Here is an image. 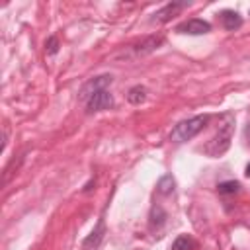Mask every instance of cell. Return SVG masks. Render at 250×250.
Returning a JSON list of instances; mask_svg holds the SVG:
<instances>
[{
    "mask_svg": "<svg viewBox=\"0 0 250 250\" xmlns=\"http://www.w3.org/2000/svg\"><path fill=\"white\" fill-rule=\"evenodd\" d=\"M232 131H234V115L232 113H223L217 133L213 135V139L203 148L205 154H209V156H221V154H225L229 150V146H230Z\"/></svg>",
    "mask_w": 250,
    "mask_h": 250,
    "instance_id": "1",
    "label": "cell"
},
{
    "mask_svg": "<svg viewBox=\"0 0 250 250\" xmlns=\"http://www.w3.org/2000/svg\"><path fill=\"white\" fill-rule=\"evenodd\" d=\"M209 121V115H195V117H189V119H184L180 121L172 133H170V139L174 143H186V141H191Z\"/></svg>",
    "mask_w": 250,
    "mask_h": 250,
    "instance_id": "2",
    "label": "cell"
},
{
    "mask_svg": "<svg viewBox=\"0 0 250 250\" xmlns=\"http://www.w3.org/2000/svg\"><path fill=\"white\" fill-rule=\"evenodd\" d=\"M111 74H102V76H96V78H92V80H88L84 86H82V90H80V100H84V102H88L96 92H100V90H105L109 84H111Z\"/></svg>",
    "mask_w": 250,
    "mask_h": 250,
    "instance_id": "3",
    "label": "cell"
},
{
    "mask_svg": "<svg viewBox=\"0 0 250 250\" xmlns=\"http://www.w3.org/2000/svg\"><path fill=\"white\" fill-rule=\"evenodd\" d=\"M113 107V96L107 92V90H100L96 92L88 102H86V109L90 113L94 111H105V109H111Z\"/></svg>",
    "mask_w": 250,
    "mask_h": 250,
    "instance_id": "4",
    "label": "cell"
},
{
    "mask_svg": "<svg viewBox=\"0 0 250 250\" xmlns=\"http://www.w3.org/2000/svg\"><path fill=\"white\" fill-rule=\"evenodd\" d=\"M176 31L178 33H188V35H203V33H209L211 31V23L205 21V20L193 18V20H188V21L178 23L176 25Z\"/></svg>",
    "mask_w": 250,
    "mask_h": 250,
    "instance_id": "5",
    "label": "cell"
},
{
    "mask_svg": "<svg viewBox=\"0 0 250 250\" xmlns=\"http://www.w3.org/2000/svg\"><path fill=\"white\" fill-rule=\"evenodd\" d=\"M104 232H105V227H104V221L100 219V221H98V225H96V229H94V230L90 232V236L82 242L84 250H96V248L100 246L102 238H104Z\"/></svg>",
    "mask_w": 250,
    "mask_h": 250,
    "instance_id": "6",
    "label": "cell"
},
{
    "mask_svg": "<svg viewBox=\"0 0 250 250\" xmlns=\"http://www.w3.org/2000/svg\"><path fill=\"white\" fill-rule=\"evenodd\" d=\"M184 6H186L184 2H170V4H166L162 10H158V12L152 16V21H168V20H170L174 14H178Z\"/></svg>",
    "mask_w": 250,
    "mask_h": 250,
    "instance_id": "7",
    "label": "cell"
},
{
    "mask_svg": "<svg viewBox=\"0 0 250 250\" xmlns=\"http://www.w3.org/2000/svg\"><path fill=\"white\" fill-rule=\"evenodd\" d=\"M160 45H162V35H150V37L143 39V41L135 47V51H137V55H146V53L158 49Z\"/></svg>",
    "mask_w": 250,
    "mask_h": 250,
    "instance_id": "8",
    "label": "cell"
},
{
    "mask_svg": "<svg viewBox=\"0 0 250 250\" xmlns=\"http://www.w3.org/2000/svg\"><path fill=\"white\" fill-rule=\"evenodd\" d=\"M221 21H223L225 29H229V31H234V29H238L242 25V18L236 12H232V10L221 12Z\"/></svg>",
    "mask_w": 250,
    "mask_h": 250,
    "instance_id": "9",
    "label": "cell"
},
{
    "mask_svg": "<svg viewBox=\"0 0 250 250\" xmlns=\"http://www.w3.org/2000/svg\"><path fill=\"white\" fill-rule=\"evenodd\" d=\"M193 248H195V240L188 234H180L170 246V250H193Z\"/></svg>",
    "mask_w": 250,
    "mask_h": 250,
    "instance_id": "10",
    "label": "cell"
},
{
    "mask_svg": "<svg viewBox=\"0 0 250 250\" xmlns=\"http://www.w3.org/2000/svg\"><path fill=\"white\" fill-rule=\"evenodd\" d=\"M127 100H129L133 105L143 104V102L146 100V88H145V86H133V88L129 90V94H127Z\"/></svg>",
    "mask_w": 250,
    "mask_h": 250,
    "instance_id": "11",
    "label": "cell"
},
{
    "mask_svg": "<svg viewBox=\"0 0 250 250\" xmlns=\"http://www.w3.org/2000/svg\"><path fill=\"white\" fill-rule=\"evenodd\" d=\"M174 186H176V182H174V178H172L170 174H166V176H162V178L158 180V191H160L162 195L172 193V191H174Z\"/></svg>",
    "mask_w": 250,
    "mask_h": 250,
    "instance_id": "12",
    "label": "cell"
},
{
    "mask_svg": "<svg viewBox=\"0 0 250 250\" xmlns=\"http://www.w3.org/2000/svg\"><path fill=\"white\" fill-rule=\"evenodd\" d=\"M217 189H219V193L229 195V193H236V191L240 189V184L234 182V180H230V182H221V184L217 186Z\"/></svg>",
    "mask_w": 250,
    "mask_h": 250,
    "instance_id": "13",
    "label": "cell"
},
{
    "mask_svg": "<svg viewBox=\"0 0 250 250\" xmlns=\"http://www.w3.org/2000/svg\"><path fill=\"white\" fill-rule=\"evenodd\" d=\"M45 49H47V53H49V55H55V53L59 51V41H57V37H55V35H51V37L47 39Z\"/></svg>",
    "mask_w": 250,
    "mask_h": 250,
    "instance_id": "14",
    "label": "cell"
},
{
    "mask_svg": "<svg viewBox=\"0 0 250 250\" xmlns=\"http://www.w3.org/2000/svg\"><path fill=\"white\" fill-rule=\"evenodd\" d=\"M244 135H246V139H248V143H250V123L246 125V129H244Z\"/></svg>",
    "mask_w": 250,
    "mask_h": 250,
    "instance_id": "15",
    "label": "cell"
},
{
    "mask_svg": "<svg viewBox=\"0 0 250 250\" xmlns=\"http://www.w3.org/2000/svg\"><path fill=\"white\" fill-rule=\"evenodd\" d=\"M244 174H246V176H248V178H250V164H248V166H246V172H244Z\"/></svg>",
    "mask_w": 250,
    "mask_h": 250,
    "instance_id": "16",
    "label": "cell"
}]
</instances>
